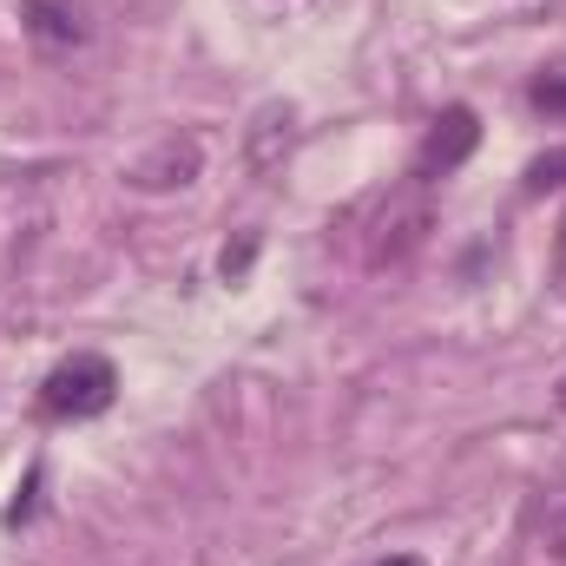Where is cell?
<instances>
[{
  "instance_id": "obj_1",
  "label": "cell",
  "mask_w": 566,
  "mask_h": 566,
  "mask_svg": "<svg viewBox=\"0 0 566 566\" xmlns=\"http://www.w3.org/2000/svg\"><path fill=\"white\" fill-rule=\"evenodd\" d=\"M113 396H119V369H113L106 356L80 349V356H66V363L40 382V416H53V422H86V416H106Z\"/></svg>"
},
{
  "instance_id": "obj_2",
  "label": "cell",
  "mask_w": 566,
  "mask_h": 566,
  "mask_svg": "<svg viewBox=\"0 0 566 566\" xmlns=\"http://www.w3.org/2000/svg\"><path fill=\"white\" fill-rule=\"evenodd\" d=\"M428 224H434V211H428V191L422 178L409 185V191H396L382 211H376V238H369V264H409L416 251H422Z\"/></svg>"
},
{
  "instance_id": "obj_3",
  "label": "cell",
  "mask_w": 566,
  "mask_h": 566,
  "mask_svg": "<svg viewBox=\"0 0 566 566\" xmlns=\"http://www.w3.org/2000/svg\"><path fill=\"white\" fill-rule=\"evenodd\" d=\"M474 145H481V119H474L468 106H448V113L428 126L422 158H416V178H422V185H428V178H448V171H454Z\"/></svg>"
},
{
  "instance_id": "obj_4",
  "label": "cell",
  "mask_w": 566,
  "mask_h": 566,
  "mask_svg": "<svg viewBox=\"0 0 566 566\" xmlns=\"http://www.w3.org/2000/svg\"><path fill=\"white\" fill-rule=\"evenodd\" d=\"M20 20L40 46H86V33H93L80 0H20Z\"/></svg>"
},
{
  "instance_id": "obj_5",
  "label": "cell",
  "mask_w": 566,
  "mask_h": 566,
  "mask_svg": "<svg viewBox=\"0 0 566 566\" xmlns=\"http://www.w3.org/2000/svg\"><path fill=\"white\" fill-rule=\"evenodd\" d=\"M191 178H198V145L191 139H165L151 158L133 165V185H145V191H171V185H191Z\"/></svg>"
},
{
  "instance_id": "obj_6",
  "label": "cell",
  "mask_w": 566,
  "mask_h": 566,
  "mask_svg": "<svg viewBox=\"0 0 566 566\" xmlns=\"http://www.w3.org/2000/svg\"><path fill=\"white\" fill-rule=\"evenodd\" d=\"M534 106H541L547 119H566V60L560 66H541V80H534Z\"/></svg>"
},
{
  "instance_id": "obj_7",
  "label": "cell",
  "mask_w": 566,
  "mask_h": 566,
  "mask_svg": "<svg viewBox=\"0 0 566 566\" xmlns=\"http://www.w3.org/2000/svg\"><path fill=\"white\" fill-rule=\"evenodd\" d=\"M554 185H566V145L560 151H541L527 165V191H554Z\"/></svg>"
},
{
  "instance_id": "obj_8",
  "label": "cell",
  "mask_w": 566,
  "mask_h": 566,
  "mask_svg": "<svg viewBox=\"0 0 566 566\" xmlns=\"http://www.w3.org/2000/svg\"><path fill=\"white\" fill-rule=\"evenodd\" d=\"M547 554H554V560H566V494L547 507Z\"/></svg>"
},
{
  "instance_id": "obj_9",
  "label": "cell",
  "mask_w": 566,
  "mask_h": 566,
  "mask_svg": "<svg viewBox=\"0 0 566 566\" xmlns=\"http://www.w3.org/2000/svg\"><path fill=\"white\" fill-rule=\"evenodd\" d=\"M560 277H566V231H560Z\"/></svg>"
},
{
  "instance_id": "obj_10",
  "label": "cell",
  "mask_w": 566,
  "mask_h": 566,
  "mask_svg": "<svg viewBox=\"0 0 566 566\" xmlns=\"http://www.w3.org/2000/svg\"><path fill=\"white\" fill-rule=\"evenodd\" d=\"M560 409H566V376H560Z\"/></svg>"
},
{
  "instance_id": "obj_11",
  "label": "cell",
  "mask_w": 566,
  "mask_h": 566,
  "mask_svg": "<svg viewBox=\"0 0 566 566\" xmlns=\"http://www.w3.org/2000/svg\"><path fill=\"white\" fill-rule=\"evenodd\" d=\"M389 566H416V560H389Z\"/></svg>"
}]
</instances>
